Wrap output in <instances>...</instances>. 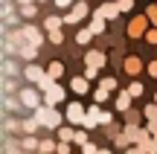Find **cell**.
<instances>
[{"instance_id": "cell-35", "label": "cell", "mask_w": 157, "mask_h": 154, "mask_svg": "<svg viewBox=\"0 0 157 154\" xmlns=\"http://www.w3.org/2000/svg\"><path fill=\"white\" fill-rule=\"evenodd\" d=\"M84 76H87V79H96V76H99V67H90L87 64V67H84Z\"/></svg>"}, {"instance_id": "cell-7", "label": "cell", "mask_w": 157, "mask_h": 154, "mask_svg": "<svg viewBox=\"0 0 157 154\" xmlns=\"http://www.w3.org/2000/svg\"><path fill=\"white\" fill-rule=\"evenodd\" d=\"M44 102H47V105H58V102H64V87L52 81V85L44 90Z\"/></svg>"}, {"instance_id": "cell-41", "label": "cell", "mask_w": 157, "mask_h": 154, "mask_svg": "<svg viewBox=\"0 0 157 154\" xmlns=\"http://www.w3.org/2000/svg\"><path fill=\"white\" fill-rule=\"evenodd\" d=\"M146 151H148V154H157V137H151V143H148Z\"/></svg>"}, {"instance_id": "cell-33", "label": "cell", "mask_w": 157, "mask_h": 154, "mask_svg": "<svg viewBox=\"0 0 157 154\" xmlns=\"http://www.w3.org/2000/svg\"><path fill=\"white\" fill-rule=\"evenodd\" d=\"M119 3V12H131L134 9V0H117Z\"/></svg>"}, {"instance_id": "cell-2", "label": "cell", "mask_w": 157, "mask_h": 154, "mask_svg": "<svg viewBox=\"0 0 157 154\" xmlns=\"http://www.w3.org/2000/svg\"><path fill=\"white\" fill-rule=\"evenodd\" d=\"M41 87H21L17 90V99L23 102V108H29V111H35V108H41Z\"/></svg>"}, {"instance_id": "cell-9", "label": "cell", "mask_w": 157, "mask_h": 154, "mask_svg": "<svg viewBox=\"0 0 157 154\" xmlns=\"http://www.w3.org/2000/svg\"><path fill=\"white\" fill-rule=\"evenodd\" d=\"M21 76H23L26 81H32V85H38V81L44 79V76H47V70H44V67H38V64H26Z\"/></svg>"}, {"instance_id": "cell-37", "label": "cell", "mask_w": 157, "mask_h": 154, "mask_svg": "<svg viewBox=\"0 0 157 154\" xmlns=\"http://www.w3.org/2000/svg\"><path fill=\"white\" fill-rule=\"evenodd\" d=\"M56 154H70V143H64V140H61L58 148H56Z\"/></svg>"}, {"instance_id": "cell-5", "label": "cell", "mask_w": 157, "mask_h": 154, "mask_svg": "<svg viewBox=\"0 0 157 154\" xmlns=\"http://www.w3.org/2000/svg\"><path fill=\"white\" fill-rule=\"evenodd\" d=\"M64 116H67V122H70V125H82V122H84V116H87V111H84L78 102H70V105H67V111H64Z\"/></svg>"}, {"instance_id": "cell-25", "label": "cell", "mask_w": 157, "mask_h": 154, "mask_svg": "<svg viewBox=\"0 0 157 154\" xmlns=\"http://www.w3.org/2000/svg\"><path fill=\"white\" fill-rule=\"evenodd\" d=\"M108 96H111V90H105V87H96V90H93V99H96V102H99V105L105 102Z\"/></svg>"}, {"instance_id": "cell-18", "label": "cell", "mask_w": 157, "mask_h": 154, "mask_svg": "<svg viewBox=\"0 0 157 154\" xmlns=\"http://www.w3.org/2000/svg\"><path fill=\"white\" fill-rule=\"evenodd\" d=\"M90 41H93V29H90V26L76 35V44H90Z\"/></svg>"}, {"instance_id": "cell-48", "label": "cell", "mask_w": 157, "mask_h": 154, "mask_svg": "<svg viewBox=\"0 0 157 154\" xmlns=\"http://www.w3.org/2000/svg\"><path fill=\"white\" fill-rule=\"evenodd\" d=\"M73 3H76V0H73Z\"/></svg>"}, {"instance_id": "cell-32", "label": "cell", "mask_w": 157, "mask_h": 154, "mask_svg": "<svg viewBox=\"0 0 157 154\" xmlns=\"http://www.w3.org/2000/svg\"><path fill=\"white\" fill-rule=\"evenodd\" d=\"M82 154H99V148H96V145H93V143L87 140V143L82 145Z\"/></svg>"}, {"instance_id": "cell-31", "label": "cell", "mask_w": 157, "mask_h": 154, "mask_svg": "<svg viewBox=\"0 0 157 154\" xmlns=\"http://www.w3.org/2000/svg\"><path fill=\"white\" fill-rule=\"evenodd\" d=\"M146 15H148V21H151V26H157V6H148Z\"/></svg>"}, {"instance_id": "cell-4", "label": "cell", "mask_w": 157, "mask_h": 154, "mask_svg": "<svg viewBox=\"0 0 157 154\" xmlns=\"http://www.w3.org/2000/svg\"><path fill=\"white\" fill-rule=\"evenodd\" d=\"M87 0H76L73 6H70V12L64 15V23H78V21H84L87 17Z\"/></svg>"}, {"instance_id": "cell-6", "label": "cell", "mask_w": 157, "mask_h": 154, "mask_svg": "<svg viewBox=\"0 0 157 154\" xmlns=\"http://www.w3.org/2000/svg\"><path fill=\"white\" fill-rule=\"evenodd\" d=\"M96 15H102L105 21H117L122 12H119V3H117V0H108V3H102L99 9H96Z\"/></svg>"}, {"instance_id": "cell-42", "label": "cell", "mask_w": 157, "mask_h": 154, "mask_svg": "<svg viewBox=\"0 0 157 154\" xmlns=\"http://www.w3.org/2000/svg\"><path fill=\"white\" fill-rule=\"evenodd\" d=\"M146 128H148V131H151V137H157V122H148Z\"/></svg>"}, {"instance_id": "cell-17", "label": "cell", "mask_w": 157, "mask_h": 154, "mask_svg": "<svg viewBox=\"0 0 157 154\" xmlns=\"http://www.w3.org/2000/svg\"><path fill=\"white\" fill-rule=\"evenodd\" d=\"M61 23H64V17H56V15H50L44 26H47V32H52V29H61Z\"/></svg>"}, {"instance_id": "cell-24", "label": "cell", "mask_w": 157, "mask_h": 154, "mask_svg": "<svg viewBox=\"0 0 157 154\" xmlns=\"http://www.w3.org/2000/svg\"><path fill=\"white\" fill-rule=\"evenodd\" d=\"M99 87H105V90H117V79H113V76H105V79L99 81Z\"/></svg>"}, {"instance_id": "cell-39", "label": "cell", "mask_w": 157, "mask_h": 154, "mask_svg": "<svg viewBox=\"0 0 157 154\" xmlns=\"http://www.w3.org/2000/svg\"><path fill=\"white\" fill-rule=\"evenodd\" d=\"M146 70H148V76H154V79H157V61H151V64H146Z\"/></svg>"}, {"instance_id": "cell-16", "label": "cell", "mask_w": 157, "mask_h": 154, "mask_svg": "<svg viewBox=\"0 0 157 154\" xmlns=\"http://www.w3.org/2000/svg\"><path fill=\"white\" fill-rule=\"evenodd\" d=\"M21 148H26V151H38V148H41V143L32 137V134H26V137L21 140Z\"/></svg>"}, {"instance_id": "cell-28", "label": "cell", "mask_w": 157, "mask_h": 154, "mask_svg": "<svg viewBox=\"0 0 157 154\" xmlns=\"http://www.w3.org/2000/svg\"><path fill=\"white\" fill-rule=\"evenodd\" d=\"M128 93H131V96H143V85H140V81H131V85H128Z\"/></svg>"}, {"instance_id": "cell-21", "label": "cell", "mask_w": 157, "mask_h": 154, "mask_svg": "<svg viewBox=\"0 0 157 154\" xmlns=\"http://www.w3.org/2000/svg\"><path fill=\"white\" fill-rule=\"evenodd\" d=\"M143 114H146L148 122H157V102H154V105H146V108H143Z\"/></svg>"}, {"instance_id": "cell-8", "label": "cell", "mask_w": 157, "mask_h": 154, "mask_svg": "<svg viewBox=\"0 0 157 154\" xmlns=\"http://www.w3.org/2000/svg\"><path fill=\"white\" fill-rule=\"evenodd\" d=\"M15 55L23 58V61H35V55H38V47H35V44H26V41H17Z\"/></svg>"}, {"instance_id": "cell-20", "label": "cell", "mask_w": 157, "mask_h": 154, "mask_svg": "<svg viewBox=\"0 0 157 154\" xmlns=\"http://www.w3.org/2000/svg\"><path fill=\"white\" fill-rule=\"evenodd\" d=\"M38 125H41V122L35 119V116H32V119H21V131H26V134H32Z\"/></svg>"}, {"instance_id": "cell-30", "label": "cell", "mask_w": 157, "mask_h": 154, "mask_svg": "<svg viewBox=\"0 0 157 154\" xmlns=\"http://www.w3.org/2000/svg\"><path fill=\"white\" fill-rule=\"evenodd\" d=\"M111 122H113V114L102 111V114H99V125H111Z\"/></svg>"}, {"instance_id": "cell-11", "label": "cell", "mask_w": 157, "mask_h": 154, "mask_svg": "<svg viewBox=\"0 0 157 154\" xmlns=\"http://www.w3.org/2000/svg\"><path fill=\"white\" fill-rule=\"evenodd\" d=\"M99 114H102L99 102H96V105H90V108H87V116H84V122H82V125H84V128H96V125H99Z\"/></svg>"}, {"instance_id": "cell-12", "label": "cell", "mask_w": 157, "mask_h": 154, "mask_svg": "<svg viewBox=\"0 0 157 154\" xmlns=\"http://www.w3.org/2000/svg\"><path fill=\"white\" fill-rule=\"evenodd\" d=\"M122 67H125V73H128V76H140L146 64H143V61H140L137 55H128V58H125V64H122Z\"/></svg>"}, {"instance_id": "cell-34", "label": "cell", "mask_w": 157, "mask_h": 154, "mask_svg": "<svg viewBox=\"0 0 157 154\" xmlns=\"http://www.w3.org/2000/svg\"><path fill=\"white\" fill-rule=\"evenodd\" d=\"M73 143H78V145H84V143H87V131H76V137H73Z\"/></svg>"}, {"instance_id": "cell-45", "label": "cell", "mask_w": 157, "mask_h": 154, "mask_svg": "<svg viewBox=\"0 0 157 154\" xmlns=\"http://www.w3.org/2000/svg\"><path fill=\"white\" fill-rule=\"evenodd\" d=\"M35 3H47V0H35Z\"/></svg>"}, {"instance_id": "cell-10", "label": "cell", "mask_w": 157, "mask_h": 154, "mask_svg": "<svg viewBox=\"0 0 157 154\" xmlns=\"http://www.w3.org/2000/svg\"><path fill=\"white\" fill-rule=\"evenodd\" d=\"M84 64H90V67H105L108 64V58H105V52L102 50H87V55H84Z\"/></svg>"}, {"instance_id": "cell-14", "label": "cell", "mask_w": 157, "mask_h": 154, "mask_svg": "<svg viewBox=\"0 0 157 154\" xmlns=\"http://www.w3.org/2000/svg\"><path fill=\"white\" fill-rule=\"evenodd\" d=\"M131 99H134V96H131L128 90L117 93V111H122V114H128V111H131Z\"/></svg>"}, {"instance_id": "cell-3", "label": "cell", "mask_w": 157, "mask_h": 154, "mask_svg": "<svg viewBox=\"0 0 157 154\" xmlns=\"http://www.w3.org/2000/svg\"><path fill=\"white\" fill-rule=\"evenodd\" d=\"M148 15H137L134 21L128 23V38H146V32H148Z\"/></svg>"}, {"instance_id": "cell-40", "label": "cell", "mask_w": 157, "mask_h": 154, "mask_svg": "<svg viewBox=\"0 0 157 154\" xmlns=\"http://www.w3.org/2000/svg\"><path fill=\"white\" fill-rule=\"evenodd\" d=\"M56 6H58V9H70V6H73V0H56Z\"/></svg>"}, {"instance_id": "cell-13", "label": "cell", "mask_w": 157, "mask_h": 154, "mask_svg": "<svg viewBox=\"0 0 157 154\" xmlns=\"http://www.w3.org/2000/svg\"><path fill=\"white\" fill-rule=\"evenodd\" d=\"M70 87H73V93H78V96H82V93L90 90V79H87V76H76V79L70 81Z\"/></svg>"}, {"instance_id": "cell-38", "label": "cell", "mask_w": 157, "mask_h": 154, "mask_svg": "<svg viewBox=\"0 0 157 154\" xmlns=\"http://www.w3.org/2000/svg\"><path fill=\"white\" fill-rule=\"evenodd\" d=\"M128 154H148V151L143 148V145H137V143H134V145H131V148H128Z\"/></svg>"}, {"instance_id": "cell-23", "label": "cell", "mask_w": 157, "mask_h": 154, "mask_svg": "<svg viewBox=\"0 0 157 154\" xmlns=\"http://www.w3.org/2000/svg\"><path fill=\"white\" fill-rule=\"evenodd\" d=\"M21 15H23V17L38 15V6H35V3H23V6H21Z\"/></svg>"}, {"instance_id": "cell-26", "label": "cell", "mask_w": 157, "mask_h": 154, "mask_svg": "<svg viewBox=\"0 0 157 154\" xmlns=\"http://www.w3.org/2000/svg\"><path fill=\"white\" fill-rule=\"evenodd\" d=\"M56 148H58V145L52 143V140H41V148H38V151H44V154H52Z\"/></svg>"}, {"instance_id": "cell-43", "label": "cell", "mask_w": 157, "mask_h": 154, "mask_svg": "<svg viewBox=\"0 0 157 154\" xmlns=\"http://www.w3.org/2000/svg\"><path fill=\"white\" fill-rule=\"evenodd\" d=\"M23 3H35V0H17V6H23Z\"/></svg>"}, {"instance_id": "cell-46", "label": "cell", "mask_w": 157, "mask_h": 154, "mask_svg": "<svg viewBox=\"0 0 157 154\" xmlns=\"http://www.w3.org/2000/svg\"><path fill=\"white\" fill-rule=\"evenodd\" d=\"M154 102H157V96H154Z\"/></svg>"}, {"instance_id": "cell-22", "label": "cell", "mask_w": 157, "mask_h": 154, "mask_svg": "<svg viewBox=\"0 0 157 154\" xmlns=\"http://www.w3.org/2000/svg\"><path fill=\"white\" fill-rule=\"evenodd\" d=\"M73 137H76L73 128H58V140H64V143H73Z\"/></svg>"}, {"instance_id": "cell-19", "label": "cell", "mask_w": 157, "mask_h": 154, "mask_svg": "<svg viewBox=\"0 0 157 154\" xmlns=\"http://www.w3.org/2000/svg\"><path fill=\"white\" fill-rule=\"evenodd\" d=\"M47 73H50L52 79H58V76L64 73V64H61V61H50V67H47Z\"/></svg>"}, {"instance_id": "cell-1", "label": "cell", "mask_w": 157, "mask_h": 154, "mask_svg": "<svg viewBox=\"0 0 157 154\" xmlns=\"http://www.w3.org/2000/svg\"><path fill=\"white\" fill-rule=\"evenodd\" d=\"M35 119L41 122V125L44 128H50V131H58V128H61V119H67V116H61L56 111V105H41V108H35Z\"/></svg>"}, {"instance_id": "cell-47", "label": "cell", "mask_w": 157, "mask_h": 154, "mask_svg": "<svg viewBox=\"0 0 157 154\" xmlns=\"http://www.w3.org/2000/svg\"><path fill=\"white\" fill-rule=\"evenodd\" d=\"M41 154H44V151H41Z\"/></svg>"}, {"instance_id": "cell-36", "label": "cell", "mask_w": 157, "mask_h": 154, "mask_svg": "<svg viewBox=\"0 0 157 154\" xmlns=\"http://www.w3.org/2000/svg\"><path fill=\"white\" fill-rule=\"evenodd\" d=\"M146 41H148V44H157V26H154V29H148V32H146Z\"/></svg>"}, {"instance_id": "cell-29", "label": "cell", "mask_w": 157, "mask_h": 154, "mask_svg": "<svg viewBox=\"0 0 157 154\" xmlns=\"http://www.w3.org/2000/svg\"><path fill=\"white\" fill-rule=\"evenodd\" d=\"M3 73H6V76H17V67H15V64L9 61V58L3 61Z\"/></svg>"}, {"instance_id": "cell-27", "label": "cell", "mask_w": 157, "mask_h": 154, "mask_svg": "<svg viewBox=\"0 0 157 154\" xmlns=\"http://www.w3.org/2000/svg\"><path fill=\"white\" fill-rule=\"evenodd\" d=\"M61 41H64V32L61 29H52L50 32V44H61Z\"/></svg>"}, {"instance_id": "cell-15", "label": "cell", "mask_w": 157, "mask_h": 154, "mask_svg": "<svg viewBox=\"0 0 157 154\" xmlns=\"http://www.w3.org/2000/svg\"><path fill=\"white\" fill-rule=\"evenodd\" d=\"M105 23H108L105 17L93 12V17H90V29H93V35H102V32H105Z\"/></svg>"}, {"instance_id": "cell-44", "label": "cell", "mask_w": 157, "mask_h": 154, "mask_svg": "<svg viewBox=\"0 0 157 154\" xmlns=\"http://www.w3.org/2000/svg\"><path fill=\"white\" fill-rule=\"evenodd\" d=\"M99 154H111V151H108V148H99Z\"/></svg>"}]
</instances>
